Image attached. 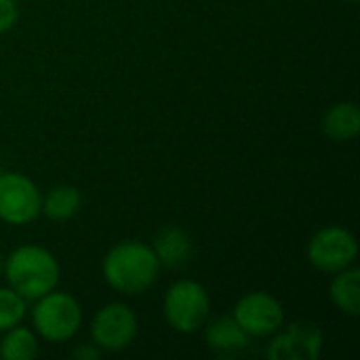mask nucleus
<instances>
[{
    "mask_svg": "<svg viewBox=\"0 0 360 360\" xmlns=\"http://www.w3.org/2000/svg\"><path fill=\"white\" fill-rule=\"evenodd\" d=\"M325 335L312 321H295L283 333H274L266 348L270 360H319L323 354Z\"/></svg>",
    "mask_w": 360,
    "mask_h": 360,
    "instance_id": "1a4fd4ad",
    "label": "nucleus"
},
{
    "mask_svg": "<svg viewBox=\"0 0 360 360\" xmlns=\"http://www.w3.org/2000/svg\"><path fill=\"white\" fill-rule=\"evenodd\" d=\"M17 17H19L17 0H0V36L13 30V25L17 23Z\"/></svg>",
    "mask_w": 360,
    "mask_h": 360,
    "instance_id": "f3484780",
    "label": "nucleus"
},
{
    "mask_svg": "<svg viewBox=\"0 0 360 360\" xmlns=\"http://www.w3.org/2000/svg\"><path fill=\"white\" fill-rule=\"evenodd\" d=\"M38 354V335L27 327H13L4 331L0 340V359L4 360H32Z\"/></svg>",
    "mask_w": 360,
    "mask_h": 360,
    "instance_id": "2eb2a0df",
    "label": "nucleus"
},
{
    "mask_svg": "<svg viewBox=\"0 0 360 360\" xmlns=\"http://www.w3.org/2000/svg\"><path fill=\"white\" fill-rule=\"evenodd\" d=\"M2 276L6 278V285L25 302H36L57 289L61 268L49 249L40 245H21L4 257Z\"/></svg>",
    "mask_w": 360,
    "mask_h": 360,
    "instance_id": "f03ea898",
    "label": "nucleus"
},
{
    "mask_svg": "<svg viewBox=\"0 0 360 360\" xmlns=\"http://www.w3.org/2000/svg\"><path fill=\"white\" fill-rule=\"evenodd\" d=\"M329 297L333 306L346 314L356 319L360 314V270L352 264L350 268H344L335 272L331 285H329Z\"/></svg>",
    "mask_w": 360,
    "mask_h": 360,
    "instance_id": "ddd939ff",
    "label": "nucleus"
},
{
    "mask_svg": "<svg viewBox=\"0 0 360 360\" xmlns=\"http://www.w3.org/2000/svg\"><path fill=\"white\" fill-rule=\"evenodd\" d=\"M82 207V194L78 188L61 184L51 188L42 196V215L51 221H68L72 219Z\"/></svg>",
    "mask_w": 360,
    "mask_h": 360,
    "instance_id": "4468645a",
    "label": "nucleus"
},
{
    "mask_svg": "<svg viewBox=\"0 0 360 360\" xmlns=\"http://www.w3.org/2000/svg\"><path fill=\"white\" fill-rule=\"evenodd\" d=\"M25 312V300L19 293H15L8 285L0 287V333L21 325Z\"/></svg>",
    "mask_w": 360,
    "mask_h": 360,
    "instance_id": "dca6fc26",
    "label": "nucleus"
},
{
    "mask_svg": "<svg viewBox=\"0 0 360 360\" xmlns=\"http://www.w3.org/2000/svg\"><path fill=\"white\" fill-rule=\"evenodd\" d=\"M232 319L249 338H270L285 327V308L274 295L251 291L234 304Z\"/></svg>",
    "mask_w": 360,
    "mask_h": 360,
    "instance_id": "6e6552de",
    "label": "nucleus"
},
{
    "mask_svg": "<svg viewBox=\"0 0 360 360\" xmlns=\"http://www.w3.org/2000/svg\"><path fill=\"white\" fill-rule=\"evenodd\" d=\"M42 194L23 173L0 171V221L6 226H27L40 217Z\"/></svg>",
    "mask_w": 360,
    "mask_h": 360,
    "instance_id": "39448f33",
    "label": "nucleus"
},
{
    "mask_svg": "<svg viewBox=\"0 0 360 360\" xmlns=\"http://www.w3.org/2000/svg\"><path fill=\"white\" fill-rule=\"evenodd\" d=\"M72 356L80 360H97L101 356V350L95 344H82V346L72 350Z\"/></svg>",
    "mask_w": 360,
    "mask_h": 360,
    "instance_id": "a211bd4d",
    "label": "nucleus"
},
{
    "mask_svg": "<svg viewBox=\"0 0 360 360\" xmlns=\"http://www.w3.org/2000/svg\"><path fill=\"white\" fill-rule=\"evenodd\" d=\"M158 257L152 245L141 240H120L108 249L101 262V274L110 289L120 295H141L154 287L160 274Z\"/></svg>",
    "mask_w": 360,
    "mask_h": 360,
    "instance_id": "f257e3e1",
    "label": "nucleus"
},
{
    "mask_svg": "<svg viewBox=\"0 0 360 360\" xmlns=\"http://www.w3.org/2000/svg\"><path fill=\"white\" fill-rule=\"evenodd\" d=\"M321 131L338 143L352 141L360 131V110L354 101H338L321 118Z\"/></svg>",
    "mask_w": 360,
    "mask_h": 360,
    "instance_id": "9d476101",
    "label": "nucleus"
},
{
    "mask_svg": "<svg viewBox=\"0 0 360 360\" xmlns=\"http://www.w3.org/2000/svg\"><path fill=\"white\" fill-rule=\"evenodd\" d=\"M152 249H154L160 266L181 268V266H186L190 262L192 240H190V236L181 228H177V226H165L154 236Z\"/></svg>",
    "mask_w": 360,
    "mask_h": 360,
    "instance_id": "9b49d317",
    "label": "nucleus"
},
{
    "mask_svg": "<svg viewBox=\"0 0 360 360\" xmlns=\"http://www.w3.org/2000/svg\"><path fill=\"white\" fill-rule=\"evenodd\" d=\"M202 331H205L207 346L219 354H236L249 348L251 344V338L236 325L232 316H219L211 323L207 321Z\"/></svg>",
    "mask_w": 360,
    "mask_h": 360,
    "instance_id": "f8f14e48",
    "label": "nucleus"
},
{
    "mask_svg": "<svg viewBox=\"0 0 360 360\" xmlns=\"http://www.w3.org/2000/svg\"><path fill=\"white\" fill-rule=\"evenodd\" d=\"M139 333V321L133 308L114 302L99 308L91 321V340L101 352L127 350Z\"/></svg>",
    "mask_w": 360,
    "mask_h": 360,
    "instance_id": "0eeeda50",
    "label": "nucleus"
},
{
    "mask_svg": "<svg viewBox=\"0 0 360 360\" xmlns=\"http://www.w3.org/2000/svg\"><path fill=\"white\" fill-rule=\"evenodd\" d=\"M2 270H4V257H2V253H0V276H2Z\"/></svg>",
    "mask_w": 360,
    "mask_h": 360,
    "instance_id": "6ab92c4d",
    "label": "nucleus"
},
{
    "mask_svg": "<svg viewBox=\"0 0 360 360\" xmlns=\"http://www.w3.org/2000/svg\"><path fill=\"white\" fill-rule=\"evenodd\" d=\"M82 308L74 295L53 289L38 297L32 308V327L36 335L51 344L70 342L82 327Z\"/></svg>",
    "mask_w": 360,
    "mask_h": 360,
    "instance_id": "7ed1b4c3",
    "label": "nucleus"
},
{
    "mask_svg": "<svg viewBox=\"0 0 360 360\" xmlns=\"http://www.w3.org/2000/svg\"><path fill=\"white\" fill-rule=\"evenodd\" d=\"M162 314L167 325L181 335L202 331L211 314V300L207 289L190 278L175 281L165 293Z\"/></svg>",
    "mask_w": 360,
    "mask_h": 360,
    "instance_id": "20e7f679",
    "label": "nucleus"
},
{
    "mask_svg": "<svg viewBox=\"0 0 360 360\" xmlns=\"http://www.w3.org/2000/svg\"><path fill=\"white\" fill-rule=\"evenodd\" d=\"M306 255L316 270L335 274L356 262L359 243L350 230L342 226H325L310 238Z\"/></svg>",
    "mask_w": 360,
    "mask_h": 360,
    "instance_id": "423d86ee",
    "label": "nucleus"
},
{
    "mask_svg": "<svg viewBox=\"0 0 360 360\" xmlns=\"http://www.w3.org/2000/svg\"><path fill=\"white\" fill-rule=\"evenodd\" d=\"M342 2H356V0H342Z\"/></svg>",
    "mask_w": 360,
    "mask_h": 360,
    "instance_id": "aec40b11",
    "label": "nucleus"
}]
</instances>
